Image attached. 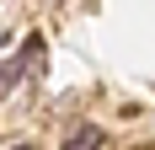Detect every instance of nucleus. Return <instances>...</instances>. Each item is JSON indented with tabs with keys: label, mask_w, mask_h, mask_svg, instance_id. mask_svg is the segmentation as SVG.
Here are the masks:
<instances>
[{
	"label": "nucleus",
	"mask_w": 155,
	"mask_h": 150,
	"mask_svg": "<svg viewBox=\"0 0 155 150\" xmlns=\"http://www.w3.org/2000/svg\"><path fill=\"white\" fill-rule=\"evenodd\" d=\"M64 150H102V129H91V123H75V129L64 134Z\"/></svg>",
	"instance_id": "nucleus-1"
},
{
	"label": "nucleus",
	"mask_w": 155,
	"mask_h": 150,
	"mask_svg": "<svg viewBox=\"0 0 155 150\" xmlns=\"http://www.w3.org/2000/svg\"><path fill=\"white\" fill-rule=\"evenodd\" d=\"M5 43H11V38H5V32H0V48H5Z\"/></svg>",
	"instance_id": "nucleus-2"
},
{
	"label": "nucleus",
	"mask_w": 155,
	"mask_h": 150,
	"mask_svg": "<svg viewBox=\"0 0 155 150\" xmlns=\"http://www.w3.org/2000/svg\"><path fill=\"white\" fill-rule=\"evenodd\" d=\"M11 150H32V145H11Z\"/></svg>",
	"instance_id": "nucleus-3"
}]
</instances>
